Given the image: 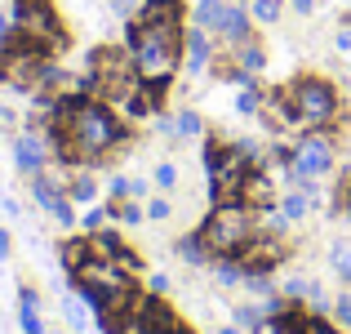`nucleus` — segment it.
Listing matches in <instances>:
<instances>
[{"label": "nucleus", "mask_w": 351, "mask_h": 334, "mask_svg": "<svg viewBox=\"0 0 351 334\" xmlns=\"http://www.w3.org/2000/svg\"><path fill=\"white\" fill-rule=\"evenodd\" d=\"M173 129H178L182 138H196L200 129H205V120H200L196 111H178V120H173Z\"/></svg>", "instance_id": "aec40b11"}, {"label": "nucleus", "mask_w": 351, "mask_h": 334, "mask_svg": "<svg viewBox=\"0 0 351 334\" xmlns=\"http://www.w3.org/2000/svg\"><path fill=\"white\" fill-rule=\"evenodd\" d=\"M94 179H89V174H76V179H71V188H67V197L71 201H80V205H85V201H94Z\"/></svg>", "instance_id": "6ab92c4d"}, {"label": "nucleus", "mask_w": 351, "mask_h": 334, "mask_svg": "<svg viewBox=\"0 0 351 334\" xmlns=\"http://www.w3.org/2000/svg\"><path fill=\"white\" fill-rule=\"evenodd\" d=\"M254 18H263V23H276V18H280V0H254Z\"/></svg>", "instance_id": "b1692460"}, {"label": "nucleus", "mask_w": 351, "mask_h": 334, "mask_svg": "<svg viewBox=\"0 0 351 334\" xmlns=\"http://www.w3.org/2000/svg\"><path fill=\"white\" fill-rule=\"evenodd\" d=\"M178 254L187 258V263H205L209 249H205V241H200V236H182V241H178Z\"/></svg>", "instance_id": "a211bd4d"}, {"label": "nucleus", "mask_w": 351, "mask_h": 334, "mask_svg": "<svg viewBox=\"0 0 351 334\" xmlns=\"http://www.w3.org/2000/svg\"><path fill=\"white\" fill-rule=\"evenodd\" d=\"M14 27L36 36L49 54L67 45V32H62V18L53 9V0H14Z\"/></svg>", "instance_id": "20e7f679"}, {"label": "nucleus", "mask_w": 351, "mask_h": 334, "mask_svg": "<svg viewBox=\"0 0 351 334\" xmlns=\"http://www.w3.org/2000/svg\"><path fill=\"white\" fill-rule=\"evenodd\" d=\"M307 205H311V197H307V192H289V197L280 201V214L293 223V219H302V214H307Z\"/></svg>", "instance_id": "f3484780"}, {"label": "nucleus", "mask_w": 351, "mask_h": 334, "mask_svg": "<svg viewBox=\"0 0 351 334\" xmlns=\"http://www.w3.org/2000/svg\"><path fill=\"white\" fill-rule=\"evenodd\" d=\"M218 334H240V330H218Z\"/></svg>", "instance_id": "e433bc0d"}, {"label": "nucleus", "mask_w": 351, "mask_h": 334, "mask_svg": "<svg viewBox=\"0 0 351 334\" xmlns=\"http://www.w3.org/2000/svg\"><path fill=\"white\" fill-rule=\"evenodd\" d=\"M240 205L254 214V210H271L276 205V188H271V179H267L263 170H249L245 174V183H240Z\"/></svg>", "instance_id": "9d476101"}, {"label": "nucleus", "mask_w": 351, "mask_h": 334, "mask_svg": "<svg viewBox=\"0 0 351 334\" xmlns=\"http://www.w3.org/2000/svg\"><path fill=\"white\" fill-rule=\"evenodd\" d=\"M240 67H245V71H263V67H267V54L258 49V45H245V54H240Z\"/></svg>", "instance_id": "5701e85b"}, {"label": "nucleus", "mask_w": 351, "mask_h": 334, "mask_svg": "<svg viewBox=\"0 0 351 334\" xmlns=\"http://www.w3.org/2000/svg\"><path fill=\"white\" fill-rule=\"evenodd\" d=\"M62 312H67V321H71V326H76V330H85V326H89V317H85V308H80V303H76V299H62Z\"/></svg>", "instance_id": "393cba45"}, {"label": "nucleus", "mask_w": 351, "mask_h": 334, "mask_svg": "<svg viewBox=\"0 0 351 334\" xmlns=\"http://www.w3.org/2000/svg\"><path fill=\"white\" fill-rule=\"evenodd\" d=\"M289 94H293V107H298V125H307V129H320L338 116V94L320 76H298L289 85Z\"/></svg>", "instance_id": "7ed1b4c3"}, {"label": "nucleus", "mask_w": 351, "mask_h": 334, "mask_svg": "<svg viewBox=\"0 0 351 334\" xmlns=\"http://www.w3.org/2000/svg\"><path fill=\"white\" fill-rule=\"evenodd\" d=\"M134 334H191V330L182 326V317L165 299H138Z\"/></svg>", "instance_id": "39448f33"}, {"label": "nucleus", "mask_w": 351, "mask_h": 334, "mask_svg": "<svg viewBox=\"0 0 351 334\" xmlns=\"http://www.w3.org/2000/svg\"><path fill=\"white\" fill-rule=\"evenodd\" d=\"M32 192H36V201H40V205H45V210H49L53 219L62 223V227H71V223H76V214H71V201H67V197L58 192V183H53L49 174H36Z\"/></svg>", "instance_id": "1a4fd4ad"}, {"label": "nucleus", "mask_w": 351, "mask_h": 334, "mask_svg": "<svg viewBox=\"0 0 351 334\" xmlns=\"http://www.w3.org/2000/svg\"><path fill=\"white\" fill-rule=\"evenodd\" d=\"M338 49L351 54V27H347V32H338Z\"/></svg>", "instance_id": "473e14b6"}, {"label": "nucleus", "mask_w": 351, "mask_h": 334, "mask_svg": "<svg viewBox=\"0 0 351 334\" xmlns=\"http://www.w3.org/2000/svg\"><path fill=\"white\" fill-rule=\"evenodd\" d=\"M347 205H351V192H347Z\"/></svg>", "instance_id": "4c0bfd02"}, {"label": "nucleus", "mask_w": 351, "mask_h": 334, "mask_svg": "<svg viewBox=\"0 0 351 334\" xmlns=\"http://www.w3.org/2000/svg\"><path fill=\"white\" fill-rule=\"evenodd\" d=\"M173 214V210H169V201H165V197H156V201H147V219H156V223H165V219H169Z\"/></svg>", "instance_id": "c85d7f7f"}, {"label": "nucleus", "mask_w": 351, "mask_h": 334, "mask_svg": "<svg viewBox=\"0 0 351 334\" xmlns=\"http://www.w3.org/2000/svg\"><path fill=\"white\" fill-rule=\"evenodd\" d=\"M18 321H23L27 334H45L40 317H36V294H32V290H23V317H18Z\"/></svg>", "instance_id": "dca6fc26"}, {"label": "nucleus", "mask_w": 351, "mask_h": 334, "mask_svg": "<svg viewBox=\"0 0 351 334\" xmlns=\"http://www.w3.org/2000/svg\"><path fill=\"white\" fill-rule=\"evenodd\" d=\"M334 317H338V326H351V294H343L334 303Z\"/></svg>", "instance_id": "c756f323"}, {"label": "nucleus", "mask_w": 351, "mask_h": 334, "mask_svg": "<svg viewBox=\"0 0 351 334\" xmlns=\"http://www.w3.org/2000/svg\"><path fill=\"white\" fill-rule=\"evenodd\" d=\"M249 236H254V219H249L245 205H218L209 223L200 227V241L214 258H236Z\"/></svg>", "instance_id": "f257e3e1"}, {"label": "nucleus", "mask_w": 351, "mask_h": 334, "mask_svg": "<svg viewBox=\"0 0 351 334\" xmlns=\"http://www.w3.org/2000/svg\"><path fill=\"white\" fill-rule=\"evenodd\" d=\"M285 294H289V299H298V294H307V281H302V276H289V281H285Z\"/></svg>", "instance_id": "7c9ffc66"}, {"label": "nucleus", "mask_w": 351, "mask_h": 334, "mask_svg": "<svg viewBox=\"0 0 351 334\" xmlns=\"http://www.w3.org/2000/svg\"><path fill=\"white\" fill-rule=\"evenodd\" d=\"M329 258H334V267L343 272V281H351V254H347V245H334V249H329Z\"/></svg>", "instance_id": "a878e982"}, {"label": "nucleus", "mask_w": 351, "mask_h": 334, "mask_svg": "<svg viewBox=\"0 0 351 334\" xmlns=\"http://www.w3.org/2000/svg\"><path fill=\"white\" fill-rule=\"evenodd\" d=\"M209 63V36L205 27H196V32H187V71H205Z\"/></svg>", "instance_id": "f8f14e48"}, {"label": "nucleus", "mask_w": 351, "mask_h": 334, "mask_svg": "<svg viewBox=\"0 0 351 334\" xmlns=\"http://www.w3.org/2000/svg\"><path fill=\"white\" fill-rule=\"evenodd\" d=\"M156 183H160L165 192H169V188H178V170H173L169 161H165V165H156Z\"/></svg>", "instance_id": "bb28decb"}, {"label": "nucleus", "mask_w": 351, "mask_h": 334, "mask_svg": "<svg viewBox=\"0 0 351 334\" xmlns=\"http://www.w3.org/2000/svg\"><path fill=\"white\" fill-rule=\"evenodd\" d=\"M236 111H245V116H254V111H263V94L258 89H240V98H236Z\"/></svg>", "instance_id": "412c9836"}, {"label": "nucleus", "mask_w": 351, "mask_h": 334, "mask_svg": "<svg viewBox=\"0 0 351 334\" xmlns=\"http://www.w3.org/2000/svg\"><path fill=\"white\" fill-rule=\"evenodd\" d=\"M103 219H107V210H89V214H85V227L98 232V227H103Z\"/></svg>", "instance_id": "2f4dec72"}, {"label": "nucleus", "mask_w": 351, "mask_h": 334, "mask_svg": "<svg viewBox=\"0 0 351 334\" xmlns=\"http://www.w3.org/2000/svg\"><path fill=\"white\" fill-rule=\"evenodd\" d=\"M223 14H227L223 0H200V5H196V23L200 27H218V23H223Z\"/></svg>", "instance_id": "2eb2a0df"}, {"label": "nucleus", "mask_w": 351, "mask_h": 334, "mask_svg": "<svg viewBox=\"0 0 351 334\" xmlns=\"http://www.w3.org/2000/svg\"><path fill=\"white\" fill-rule=\"evenodd\" d=\"M9 254V232H0V258Z\"/></svg>", "instance_id": "f704fd0d"}, {"label": "nucleus", "mask_w": 351, "mask_h": 334, "mask_svg": "<svg viewBox=\"0 0 351 334\" xmlns=\"http://www.w3.org/2000/svg\"><path fill=\"white\" fill-rule=\"evenodd\" d=\"M236 326L240 330H263V308H236Z\"/></svg>", "instance_id": "4be33fe9"}, {"label": "nucleus", "mask_w": 351, "mask_h": 334, "mask_svg": "<svg viewBox=\"0 0 351 334\" xmlns=\"http://www.w3.org/2000/svg\"><path fill=\"white\" fill-rule=\"evenodd\" d=\"M89 258H94V245H89V241H67V245H62V263H67L71 276H76Z\"/></svg>", "instance_id": "ddd939ff"}, {"label": "nucleus", "mask_w": 351, "mask_h": 334, "mask_svg": "<svg viewBox=\"0 0 351 334\" xmlns=\"http://www.w3.org/2000/svg\"><path fill=\"white\" fill-rule=\"evenodd\" d=\"M107 214H116L120 223H138V219H143V210H138L134 201H125V205H112V210H107Z\"/></svg>", "instance_id": "cd10ccee"}, {"label": "nucleus", "mask_w": 351, "mask_h": 334, "mask_svg": "<svg viewBox=\"0 0 351 334\" xmlns=\"http://www.w3.org/2000/svg\"><path fill=\"white\" fill-rule=\"evenodd\" d=\"M293 9H298V14H311V9H316V0H293Z\"/></svg>", "instance_id": "72a5a7b5"}, {"label": "nucleus", "mask_w": 351, "mask_h": 334, "mask_svg": "<svg viewBox=\"0 0 351 334\" xmlns=\"http://www.w3.org/2000/svg\"><path fill=\"white\" fill-rule=\"evenodd\" d=\"M129 49H134V63H138V76L143 80H169L182 45H173V41H165L160 32L134 23L129 27Z\"/></svg>", "instance_id": "f03ea898"}, {"label": "nucleus", "mask_w": 351, "mask_h": 334, "mask_svg": "<svg viewBox=\"0 0 351 334\" xmlns=\"http://www.w3.org/2000/svg\"><path fill=\"white\" fill-rule=\"evenodd\" d=\"M0 36H9V23H5V14H0Z\"/></svg>", "instance_id": "c9c22d12"}, {"label": "nucleus", "mask_w": 351, "mask_h": 334, "mask_svg": "<svg viewBox=\"0 0 351 334\" xmlns=\"http://www.w3.org/2000/svg\"><path fill=\"white\" fill-rule=\"evenodd\" d=\"M138 23L152 27V32H160L165 41L182 45V5H178V0H143Z\"/></svg>", "instance_id": "423d86ee"}, {"label": "nucleus", "mask_w": 351, "mask_h": 334, "mask_svg": "<svg viewBox=\"0 0 351 334\" xmlns=\"http://www.w3.org/2000/svg\"><path fill=\"white\" fill-rule=\"evenodd\" d=\"M218 32H223L227 36V41H245V36H249V18L245 14H240V9H227V14H223V23H218Z\"/></svg>", "instance_id": "4468645a"}, {"label": "nucleus", "mask_w": 351, "mask_h": 334, "mask_svg": "<svg viewBox=\"0 0 351 334\" xmlns=\"http://www.w3.org/2000/svg\"><path fill=\"white\" fill-rule=\"evenodd\" d=\"M289 165L316 179V174H325L329 165H334V152H329V143H325V138H302V143L293 147V161H289Z\"/></svg>", "instance_id": "6e6552de"}, {"label": "nucleus", "mask_w": 351, "mask_h": 334, "mask_svg": "<svg viewBox=\"0 0 351 334\" xmlns=\"http://www.w3.org/2000/svg\"><path fill=\"white\" fill-rule=\"evenodd\" d=\"M280 258H285L280 241H276V236H258V232H254V236L245 241V249L236 254V263L245 267V272H271Z\"/></svg>", "instance_id": "0eeeda50"}, {"label": "nucleus", "mask_w": 351, "mask_h": 334, "mask_svg": "<svg viewBox=\"0 0 351 334\" xmlns=\"http://www.w3.org/2000/svg\"><path fill=\"white\" fill-rule=\"evenodd\" d=\"M14 156H18V165H23V170L40 174V165H45V156H49V152H45V143H40V138L23 134V138L14 143Z\"/></svg>", "instance_id": "9b49d317"}]
</instances>
